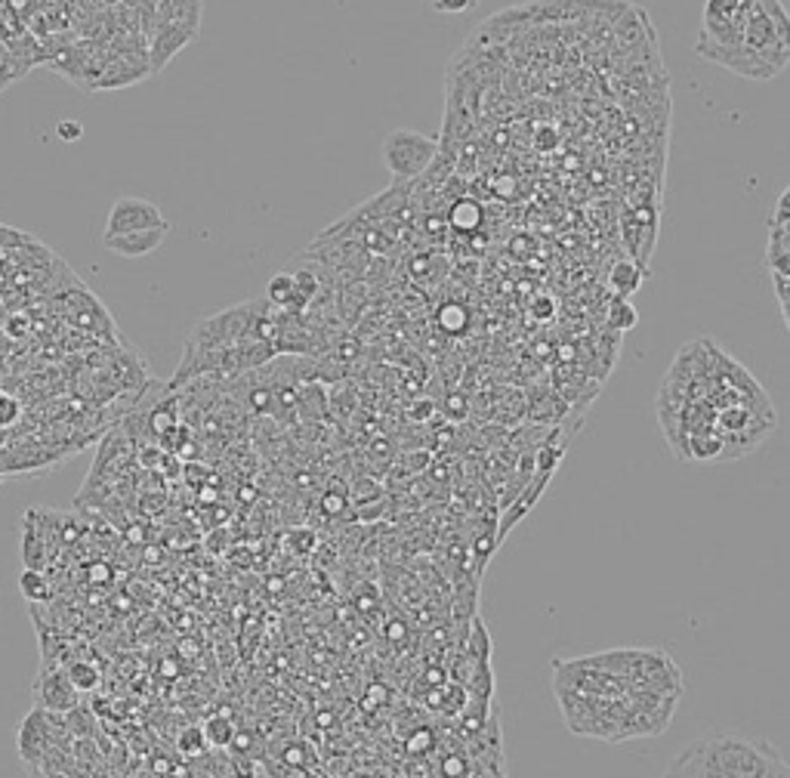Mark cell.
Wrapping results in <instances>:
<instances>
[{"label":"cell","mask_w":790,"mask_h":778,"mask_svg":"<svg viewBox=\"0 0 790 778\" xmlns=\"http://www.w3.org/2000/svg\"><path fill=\"white\" fill-rule=\"evenodd\" d=\"M661 778H790V769L769 738L704 732L673 757Z\"/></svg>","instance_id":"6da1fadb"},{"label":"cell","mask_w":790,"mask_h":778,"mask_svg":"<svg viewBox=\"0 0 790 778\" xmlns=\"http://www.w3.org/2000/svg\"><path fill=\"white\" fill-rule=\"evenodd\" d=\"M741 47L775 75L784 72L790 62V16L781 0H753Z\"/></svg>","instance_id":"7a4b0ae2"},{"label":"cell","mask_w":790,"mask_h":778,"mask_svg":"<svg viewBox=\"0 0 790 778\" xmlns=\"http://www.w3.org/2000/svg\"><path fill=\"white\" fill-rule=\"evenodd\" d=\"M436 155H439V139L417 133V130H408V127L389 130L383 136V146H380L383 167L389 170V176L395 183L420 180L423 170H429V164L436 161Z\"/></svg>","instance_id":"3957f363"},{"label":"cell","mask_w":790,"mask_h":778,"mask_svg":"<svg viewBox=\"0 0 790 778\" xmlns=\"http://www.w3.org/2000/svg\"><path fill=\"white\" fill-rule=\"evenodd\" d=\"M750 13H753V0H704L695 53L741 47Z\"/></svg>","instance_id":"277c9868"},{"label":"cell","mask_w":790,"mask_h":778,"mask_svg":"<svg viewBox=\"0 0 790 778\" xmlns=\"http://www.w3.org/2000/svg\"><path fill=\"white\" fill-rule=\"evenodd\" d=\"M155 226H167L161 207L146 201V198L124 195V198H118L112 204L109 220H105V229H102V238L124 235V232H139V229H155Z\"/></svg>","instance_id":"5b68a950"},{"label":"cell","mask_w":790,"mask_h":778,"mask_svg":"<svg viewBox=\"0 0 790 778\" xmlns=\"http://www.w3.org/2000/svg\"><path fill=\"white\" fill-rule=\"evenodd\" d=\"M195 38H198V31H192V28H183V25H176V22H158V25L149 31V38H146L149 72H152V75H161L164 68H167V62H170L176 53H183Z\"/></svg>","instance_id":"8992f818"},{"label":"cell","mask_w":790,"mask_h":778,"mask_svg":"<svg viewBox=\"0 0 790 778\" xmlns=\"http://www.w3.org/2000/svg\"><path fill=\"white\" fill-rule=\"evenodd\" d=\"M34 707L62 717L78 707V692L68 683L62 667H44L38 674V680H34Z\"/></svg>","instance_id":"52a82bcc"},{"label":"cell","mask_w":790,"mask_h":778,"mask_svg":"<svg viewBox=\"0 0 790 778\" xmlns=\"http://www.w3.org/2000/svg\"><path fill=\"white\" fill-rule=\"evenodd\" d=\"M50 745H53V714L41 711V707H34V711L19 726V738H16L19 757L34 769L44 760Z\"/></svg>","instance_id":"ba28073f"},{"label":"cell","mask_w":790,"mask_h":778,"mask_svg":"<svg viewBox=\"0 0 790 778\" xmlns=\"http://www.w3.org/2000/svg\"><path fill=\"white\" fill-rule=\"evenodd\" d=\"M149 72V59L146 53H112L109 62H105L102 75L96 78L93 90H121V87H133L139 81H146Z\"/></svg>","instance_id":"9c48e42d"},{"label":"cell","mask_w":790,"mask_h":778,"mask_svg":"<svg viewBox=\"0 0 790 778\" xmlns=\"http://www.w3.org/2000/svg\"><path fill=\"white\" fill-rule=\"evenodd\" d=\"M167 235H170V223L167 226H155V229H139V232H124V235L102 238V244L109 247L112 254H118V257L139 260V257L155 254Z\"/></svg>","instance_id":"30bf717a"},{"label":"cell","mask_w":790,"mask_h":778,"mask_svg":"<svg viewBox=\"0 0 790 778\" xmlns=\"http://www.w3.org/2000/svg\"><path fill=\"white\" fill-rule=\"evenodd\" d=\"M445 223H448V229H454L460 235H473L485 223V207L476 198H470V195H460V198L451 201Z\"/></svg>","instance_id":"8fae6325"},{"label":"cell","mask_w":790,"mask_h":778,"mask_svg":"<svg viewBox=\"0 0 790 778\" xmlns=\"http://www.w3.org/2000/svg\"><path fill=\"white\" fill-rule=\"evenodd\" d=\"M766 269L790 275V226L769 223V244H766Z\"/></svg>","instance_id":"7c38bea8"},{"label":"cell","mask_w":790,"mask_h":778,"mask_svg":"<svg viewBox=\"0 0 790 778\" xmlns=\"http://www.w3.org/2000/svg\"><path fill=\"white\" fill-rule=\"evenodd\" d=\"M44 544H47V538L41 535V528L34 525L31 516H25V538H22V562H25V569L44 572V565H47Z\"/></svg>","instance_id":"4fadbf2b"},{"label":"cell","mask_w":790,"mask_h":778,"mask_svg":"<svg viewBox=\"0 0 790 778\" xmlns=\"http://www.w3.org/2000/svg\"><path fill=\"white\" fill-rule=\"evenodd\" d=\"M266 303H272L281 312H300L297 294H294V272H278L266 285Z\"/></svg>","instance_id":"5bb4252c"},{"label":"cell","mask_w":790,"mask_h":778,"mask_svg":"<svg viewBox=\"0 0 790 778\" xmlns=\"http://www.w3.org/2000/svg\"><path fill=\"white\" fill-rule=\"evenodd\" d=\"M235 723L226 717V714H210L204 723H201V735L207 741V748H229L232 738H235Z\"/></svg>","instance_id":"9a60e30c"},{"label":"cell","mask_w":790,"mask_h":778,"mask_svg":"<svg viewBox=\"0 0 790 778\" xmlns=\"http://www.w3.org/2000/svg\"><path fill=\"white\" fill-rule=\"evenodd\" d=\"M642 278H645V269H642L639 263H618V266L612 269V288H615L618 297L627 300L630 294L639 291Z\"/></svg>","instance_id":"2e32d148"},{"label":"cell","mask_w":790,"mask_h":778,"mask_svg":"<svg viewBox=\"0 0 790 778\" xmlns=\"http://www.w3.org/2000/svg\"><path fill=\"white\" fill-rule=\"evenodd\" d=\"M65 677L68 683L75 686V692H93L99 686V667L93 661H68L65 667Z\"/></svg>","instance_id":"e0dca14e"},{"label":"cell","mask_w":790,"mask_h":778,"mask_svg":"<svg viewBox=\"0 0 790 778\" xmlns=\"http://www.w3.org/2000/svg\"><path fill=\"white\" fill-rule=\"evenodd\" d=\"M19 587H22V596L28 599V603H44V599H50V581L44 572H34V569H25L22 578H19Z\"/></svg>","instance_id":"ac0fdd59"},{"label":"cell","mask_w":790,"mask_h":778,"mask_svg":"<svg viewBox=\"0 0 790 778\" xmlns=\"http://www.w3.org/2000/svg\"><path fill=\"white\" fill-rule=\"evenodd\" d=\"M439 325L445 334H463L466 328H470V309H466L463 303H445L439 309Z\"/></svg>","instance_id":"d6986e66"},{"label":"cell","mask_w":790,"mask_h":778,"mask_svg":"<svg viewBox=\"0 0 790 778\" xmlns=\"http://www.w3.org/2000/svg\"><path fill=\"white\" fill-rule=\"evenodd\" d=\"M608 322H612V328L618 331V334H624V331H630V328H636V309L624 300V297H615V303H612V309H608Z\"/></svg>","instance_id":"ffe728a7"},{"label":"cell","mask_w":790,"mask_h":778,"mask_svg":"<svg viewBox=\"0 0 790 778\" xmlns=\"http://www.w3.org/2000/svg\"><path fill=\"white\" fill-rule=\"evenodd\" d=\"M204 748H207V741L201 735V726H189L183 735L176 738V751L183 754V757H201Z\"/></svg>","instance_id":"44dd1931"},{"label":"cell","mask_w":790,"mask_h":778,"mask_svg":"<svg viewBox=\"0 0 790 778\" xmlns=\"http://www.w3.org/2000/svg\"><path fill=\"white\" fill-rule=\"evenodd\" d=\"M22 420V402L13 393H0V430H13Z\"/></svg>","instance_id":"7402d4cb"},{"label":"cell","mask_w":790,"mask_h":778,"mask_svg":"<svg viewBox=\"0 0 790 778\" xmlns=\"http://www.w3.org/2000/svg\"><path fill=\"white\" fill-rule=\"evenodd\" d=\"M772 275V285H775V297H778V306H781V315H784V325L790 328V275H781V272H769Z\"/></svg>","instance_id":"603a6c76"},{"label":"cell","mask_w":790,"mask_h":778,"mask_svg":"<svg viewBox=\"0 0 790 778\" xmlns=\"http://www.w3.org/2000/svg\"><path fill=\"white\" fill-rule=\"evenodd\" d=\"M436 748V735L429 729H417L411 738H408V754H429Z\"/></svg>","instance_id":"cb8c5ba5"},{"label":"cell","mask_w":790,"mask_h":778,"mask_svg":"<svg viewBox=\"0 0 790 778\" xmlns=\"http://www.w3.org/2000/svg\"><path fill=\"white\" fill-rule=\"evenodd\" d=\"M439 13H448V16H457V13H466L476 7V0H429Z\"/></svg>","instance_id":"d4e9b609"},{"label":"cell","mask_w":790,"mask_h":778,"mask_svg":"<svg viewBox=\"0 0 790 778\" xmlns=\"http://www.w3.org/2000/svg\"><path fill=\"white\" fill-rule=\"evenodd\" d=\"M769 223H775V226H790V189L781 192L778 207H775V217H772Z\"/></svg>","instance_id":"484cf974"},{"label":"cell","mask_w":790,"mask_h":778,"mask_svg":"<svg viewBox=\"0 0 790 778\" xmlns=\"http://www.w3.org/2000/svg\"><path fill=\"white\" fill-rule=\"evenodd\" d=\"M56 133H59L62 143H75V139H81L84 127H81V124H75V121H62V124L56 127Z\"/></svg>","instance_id":"4316f807"},{"label":"cell","mask_w":790,"mask_h":778,"mask_svg":"<svg viewBox=\"0 0 790 778\" xmlns=\"http://www.w3.org/2000/svg\"><path fill=\"white\" fill-rule=\"evenodd\" d=\"M531 315H537V318H550V315H553V297H537L534 306H531Z\"/></svg>","instance_id":"83f0119b"},{"label":"cell","mask_w":790,"mask_h":778,"mask_svg":"<svg viewBox=\"0 0 790 778\" xmlns=\"http://www.w3.org/2000/svg\"><path fill=\"white\" fill-rule=\"evenodd\" d=\"M442 772L451 775V778H460V775H466V763H463L460 757H448V760L442 763Z\"/></svg>","instance_id":"f1b7e54d"},{"label":"cell","mask_w":790,"mask_h":778,"mask_svg":"<svg viewBox=\"0 0 790 778\" xmlns=\"http://www.w3.org/2000/svg\"><path fill=\"white\" fill-rule=\"evenodd\" d=\"M423 229H426V232H436V235H445L448 223H445V217H436V214H429V217L423 220Z\"/></svg>","instance_id":"f546056e"},{"label":"cell","mask_w":790,"mask_h":778,"mask_svg":"<svg viewBox=\"0 0 790 778\" xmlns=\"http://www.w3.org/2000/svg\"><path fill=\"white\" fill-rule=\"evenodd\" d=\"M321 507H325L331 516H337V513H343V510H346V498H334V494H328V498L321 501Z\"/></svg>","instance_id":"4dcf8cb0"},{"label":"cell","mask_w":790,"mask_h":778,"mask_svg":"<svg viewBox=\"0 0 790 778\" xmlns=\"http://www.w3.org/2000/svg\"><path fill=\"white\" fill-rule=\"evenodd\" d=\"M494 189H497V195L510 198V195H513V189H516V183H513V180H500V183H494Z\"/></svg>","instance_id":"1f68e13d"},{"label":"cell","mask_w":790,"mask_h":778,"mask_svg":"<svg viewBox=\"0 0 790 778\" xmlns=\"http://www.w3.org/2000/svg\"><path fill=\"white\" fill-rule=\"evenodd\" d=\"M386 633L392 636V640H402V636H405V624H389Z\"/></svg>","instance_id":"d6a6232c"},{"label":"cell","mask_w":790,"mask_h":778,"mask_svg":"<svg viewBox=\"0 0 790 778\" xmlns=\"http://www.w3.org/2000/svg\"><path fill=\"white\" fill-rule=\"evenodd\" d=\"M0 479H4V473H0Z\"/></svg>","instance_id":"836d02e7"}]
</instances>
